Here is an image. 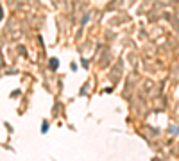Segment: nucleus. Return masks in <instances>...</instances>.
<instances>
[{
	"instance_id": "f257e3e1",
	"label": "nucleus",
	"mask_w": 179,
	"mask_h": 161,
	"mask_svg": "<svg viewBox=\"0 0 179 161\" xmlns=\"http://www.w3.org/2000/svg\"><path fill=\"white\" fill-rule=\"evenodd\" d=\"M50 66H52V68L57 66V61H56V59H52V61H50Z\"/></svg>"
}]
</instances>
